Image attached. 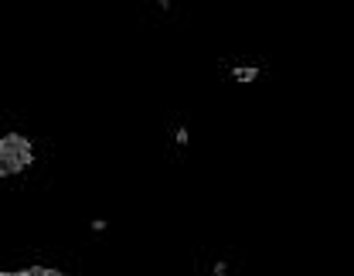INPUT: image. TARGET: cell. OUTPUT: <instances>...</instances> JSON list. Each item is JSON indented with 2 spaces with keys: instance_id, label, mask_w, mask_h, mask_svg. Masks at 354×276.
Instances as JSON below:
<instances>
[{
  "instance_id": "cell-4",
  "label": "cell",
  "mask_w": 354,
  "mask_h": 276,
  "mask_svg": "<svg viewBox=\"0 0 354 276\" xmlns=\"http://www.w3.org/2000/svg\"><path fill=\"white\" fill-rule=\"evenodd\" d=\"M0 276H65V273H55V270H24V273H0Z\"/></svg>"
},
{
  "instance_id": "cell-1",
  "label": "cell",
  "mask_w": 354,
  "mask_h": 276,
  "mask_svg": "<svg viewBox=\"0 0 354 276\" xmlns=\"http://www.w3.org/2000/svg\"><path fill=\"white\" fill-rule=\"evenodd\" d=\"M194 270L198 276H242V256L232 246H201Z\"/></svg>"
},
{
  "instance_id": "cell-2",
  "label": "cell",
  "mask_w": 354,
  "mask_h": 276,
  "mask_svg": "<svg viewBox=\"0 0 354 276\" xmlns=\"http://www.w3.org/2000/svg\"><path fill=\"white\" fill-rule=\"evenodd\" d=\"M35 164V147L31 140L21 137V134H7L0 140V174H21Z\"/></svg>"
},
{
  "instance_id": "cell-3",
  "label": "cell",
  "mask_w": 354,
  "mask_h": 276,
  "mask_svg": "<svg viewBox=\"0 0 354 276\" xmlns=\"http://www.w3.org/2000/svg\"><path fill=\"white\" fill-rule=\"evenodd\" d=\"M232 79H239V82H256V79H259V68H232Z\"/></svg>"
}]
</instances>
